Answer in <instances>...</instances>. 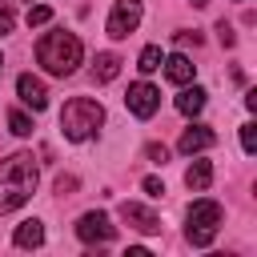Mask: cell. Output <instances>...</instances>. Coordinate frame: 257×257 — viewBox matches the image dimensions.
Wrapping results in <instances>:
<instances>
[{
  "instance_id": "cell-1",
  "label": "cell",
  "mask_w": 257,
  "mask_h": 257,
  "mask_svg": "<svg viewBox=\"0 0 257 257\" xmlns=\"http://www.w3.org/2000/svg\"><path fill=\"white\" fill-rule=\"evenodd\" d=\"M36 193V157L32 153H12L0 161V213L20 209Z\"/></svg>"
},
{
  "instance_id": "cell-2",
  "label": "cell",
  "mask_w": 257,
  "mask_h": 257,
  "mask_svg": "<svg viewBox=\"0 0 257 257\" xmlns=\"http://www.w3.org/2000/svg\"><path fill=\"white\" fill-rule=\"evenodd\" d=\"M80 56H84L80 40H76L72 32H64V28L44 32L40 44H36V60H40L44 72H52V76H72L76 64H80Z\"/></svg>"
},
{
  "instance_id": "cell-3",
  "label": "cell",
  "mask_w": 257,
  "mask_h": 257,
  "mask_svg": "<svg viewBox=\"0 0 257 257\" xmlns=\"http://www.w3.org/2000/svg\"><path fill=\"white\" fill-rule=\"evenodd\" d=\"M100 124H104V108H100L92 96H72V100L60 108V133H64L68 141H88Z\"/></svg>"
},
{
  "instance_id": "cell-4",
  "label": "cell",
  "mask_w": 257,
  "mask_h": 257,
  "mask_svg": "<svg viewBox=\"0 0 257 257\" xmlns=\"http://www.w3.org/2000/svg\"><path fill=\"white\" fill-rule=\"evenodd\" d=\"M185 221H189V225H185L189 245L205 249V245H213V237H217V225H221V205H217V201H209V197H201V201H193V205H189Z\"/></svg>"
},
{
  "instance_id": "cell-5",
  "label": "cell",
  "mask_w": 257,
  "mask_h": 257,
  "mask_svg": "<svg viewBox=\"0 0 257 257\" xmlns=\"http://www.w3.org/2000/svg\"><path fill=\"white\" fill-rule=\"evenodd\" d=\"M141 12H145V4H141V0H116V4H112V12H108V20H104V32H108L112 40H124L128 32H137Z\"/></svg>"
},
{
  "instance_id": "cell-6",
  "label": "cell",
  "mask_w": 257,
  "mask_h": 257,
  "mask_svg": "<svg viewBox=\"0 0 257 257\" xmlns=\"http://www.w3.org/2000/svg\"><path fill=\"white\" fill-rule=\"evenodd\" d=\"M124 104H128V112H133V116L149 120V116H153V112L161 108V92H157L153 84L137 80V84H128V92H124Z\"/></svg>"
},
{
  "instance_id": "cell-7",
  "label": "cell",
  "mask_w": 257,
  "mask_h": 257,
  "mask_svg": "<svg viewBox=\"0 0 257 257\" xmlns=\"http://www.w3.org/2000/svg\"><path fill=\"white\" fill-rule=\"evenodd\" d=\"M76 237L88 241V245H108V241L116 237V225H108L104 213H84V217L76 221Z\"/></svg>"
},
{
  "instance_id": "cell-8",
  "label": "cell",
  "mask_w": 257,
  "mask_h": 257,
  "mask_svg": "<svg viewBox=\"0 0 257 257\" xmlns=\"http://www.w3.org/2000/svg\"><path fill=\"white\" fill-rule=\"evenodd\" d=\"M120 221H124L128 229H137V233H161V217H157L153 209L137 205V201H124V205H120Z\"/></svg>"
},
{
  "instance_id": "cell-9",
  "label": "cell",
  "mask_w": 257,
  "mask_h": 257,
  "mask_svg": "<svg viewBox=\"0 0 257 257\" xmlns=\"http://www.w3.org/2000/svg\"><path fill=\"white\" fill-rule=\"evenodd\" d=\"M16 92H20V100H24L32 112H40V108L48 104V88H44V80H36L32 72H24V76L16 80Z\"/></svg>"
},
{
  "instance_id": "cell-10",
  "label": "cell",
  "mask_w": 257,
  "mask_h": 257,
  "mask_svg": "<svg viewBox=\"0 0 257 257\" xmlns=\"http://www.w3.org/2000/svg\"><path fill=\"white\" fill-rule=\"evenodd\" d=\"M213 141H217V137H213V128H209V124H189V128L181 133L177 149H181L185 157H193V153H205V149H209Z\"/></svg>"
},
{
  "instance_id": "cell-11",
  "label": "cell",
  "mask_w": 257,
  "mask_h": 257,
  "mask_svg": "<svg viewBox=\"0 0 257 257\" xmlns=\"http://www.w3.org/2000/svg\"><path fill=\"white\" fill-rule=\"evenodd\" d=\"M12 241H16L20 249H40V245H44V225H40V221H20L16 233H12Z\"/></svg>"
},
{
  "instance_id": "cell-12",
  "label": "cell",
  "mask_w": 257,
  "mask_h": 257,
  "mask_svg": "<svg viewBox=\"0 0 257 257\" xmlns=\"http://www.w3.org/2000/svg\"><path fill=\"white\" fill-rule=\"evenodd\" d=\"M92 76H96L100 84L116 80V76H120V56H116V52H96V60H92Z\"/></svg>"
},
{
  "instance_id": "cell-13",
  "label": "cell",
  "mask_w": 257,
  "mask_h": 257,
  "mask_svg": "<svg viewBox=\"0 0 257 257\" xmlns=\"http://www.w3.org/2000/svg\"><path fill=\"white\" fill-rule=\"evenodd\" d=\"M185 185H189L193 193H205V189L213 185V165H209V161H193V165L185 169Z\"/></svg>"
},
{
  "instance_id": "cell-14",
  "label": "cell",
  "mask_w": 257,
  "mask_h": 257,
  "mask_svg": "<svg viewBox=\"0 0 257 257\" xmlns=\"http://www.w3.org/2000/svg\"><path fill=\"white\" fill-rule=\"evenodd\" d=\"M193 72H197V68H193V64H189V56H181V52H173V56L165 60V76H169L173 84H189V80H193Z\"/></svg>"
},
{
  "instance_id": "cell-15",
  "label": "cell",
  "mask_w": 257,
  "mask_h": 257,
  "mask_svg": "<svg viewBox=\"0 0 257 257\" xmlns=\"http://www.w3.org/2000/svg\"><path fill=\"white\" fill-rule=\"evenodd\" d=\"M205 96H209V92H205V88H197V84H193V88H185V92L177 96V112H185V116H197V112L205 108Z\"/></svg>"
},
{
  "instance_id": "cell-16",
  "label": "cell",
  "mask_w": 257,
  "mask_h": 257,
  "mask_svg": "<svg viewBox=\"0 0 257 257\" xmlns=\"http://www.w3.org/2000/svg\"><path fill=\"white\" fill-rule=\"evenodd\" d=\"M137 68H141V72H157V68H161V48H157V44L141 48V60H137Z\"/></svg>"
},
{
  "instance_id": "cell-17",
  "label": "cell",
  "mask_w": 257,
  "mask_h": 257,
  "mask_svg": "<svg viewBox=\"0 0 257 257\" xmlns=\"http://www.w3.org/2000/svg\"><path fill=\"white\" fill-rule=\"evenodd\" d=\"M8 128H12L16 137H28V133H32V116H24L20 108H12V112H8Z\"/></svg>"
},
{
  "instance_id": "cell-18",
  "label": "cell",
  "mask_w": 257,
  "mask_h": 257,
  "mask_svg": "<svg viewBox=\"0 0 257 257\" xmlns=\"http://www.w3.org/2000/svg\"><path fill=\"white\" fill-rule=\"evenodd\" d=\"M48 16H52V12H48L44 4H36V8H28L24 20H28V28H40V24H48Z\"/></svg>"
},
{
  "instance_id": "cell-19",
  "label": "cell",
  "mask_w": 257,
  "mask_h": 257,
  "mask_svg": "<svg viewBox=\"0 0 257 257\" xmlns=\"http://www.w3.org/2000/svg\"><path fill=\"white\" fill-rule=\"evenodd\" d=\"M241 149L257 153V124H241Z\"/></svg>"
},
{
  "instance_id": "cell-20",
  "label": "cell",
  "mask_w": 257,
  "mask_h": 257,
  "mask_svg": "<svg viewBox=\"0 0 257 257\" xmlns=\"http://www.w3.org/2000/svg\"><path fill=\"white\" fill-rule=\"evenodd\" d=\"M12 24H16V12H12L8 4H0V36H8V32H12Z\"/></svg>"
},
{
  "instance_id": "cell-21",
  "label": "cell",
  "mask_w": 257,
  "mask_h": 257,
  "mask_svg": "<svg viewBox=\"0 0 257 257\" xmlns=\"http://www.w3.org/2000/svg\"><path fill=\"white\" fill-rule=\"evenodd\" d=\"M145 157H149V161H157V165H165V161H169V149H165V145H149V149H145Z\"/></svg>"
},
{
  "instance_id": "cell-22",
  "label": "cell",
  "mask_w": 257,
  "mask_h": 257,
  "mask_svg": "<svg viewBox=\"0 0 257 257\" xmlns=\"http://www.w3.org/2000/svg\"><path fill=\"white\" fill-rule=\"evenodd\" d=\"M141 189H145L149 197H161V193H165V185H161L157 177H145V181H141Z\"/></svg>"
},
{
  "instance_id": "cell-23",
  "label": "cell",
  "mask_w": 257,
  "mask_h": 257,
  "mask_svg": "<svg viewBox=\"0 0 257 257\" xmlns=\"http://www.w3.org/2000/svg\"><path fill=\"white\" fill-rule=\"evenodd\" d=\"M177 44H193V48H197L201 36H197V32H177Z\"/></svg>"
},
{
  "instance_id": "cell-24",
  "label": "cell",
  "mask_w": 257,
  "mask_h": 257,
  "mask_svg": "<svg viewBox=\"0 0 257 257\" xmlns=\"http://www.w3.org/2000/svg\"><path fill=\"white\" fill-rule=\"evenodd\" d=\"M68 189H76V181H72V177H60V181H56V193L68 197Z\"/></svg>"
},
{
  "instance_id": "cell-25",
  "label": "cell",
  "mask_w": 257,
  "mask_h": 257,
  "mask_svg": "<svg viewBox=\"0 0 257 257\" xmlns=\"http://www.w3.org/2000/svg\"><path fill=\"white\" fill-rule=\"evenodd\" d=\"M217 32H221V44H233V32H229V24H225V20L217 24Z\"/></svg>"
},
{
  "instance_id": "cell-26",
  "label": "cell",
  "mask_w": 257,
  "mask_h": 257,
  "mask_svg": "<svg viewBox=\"0 0 257 257\" xmlns=\"http://www.w3.org/2000/svg\"><path fill=\"white\" fill-rule=\"evenodd\" d=\"M189 4H197V8H205V4H209V0H189Z\"/></svg>"
},
{
  "instance_id": "cell-27",
  "label": "cell",
  "mask_w": 257,
  "mask_h": 257,
  "mask_svg": "<svg viewBox=\"0 0 257 257\" xmlns=\"http://www.w3.org/2000/svg\"><path fill=\"white\" fill-rule=\"evenodd\" d=\"M0 72H4V56H0Z\"/></svg>"
}]
</instances>
